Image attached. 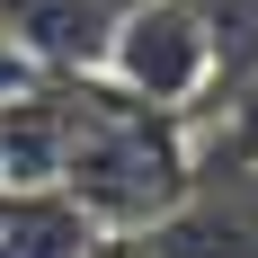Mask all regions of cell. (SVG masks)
Masks as SVG:
<instances>
[{
	"label": "cell",
	"instance_id": "obj_1",
	"mask_svg": "<svg viewBox=\"0 0 258 258\" xmlns=\"http://www.w3.org/2000/svg\"><path fill=\"white\" fill-rule=\"evenodd\" d=\"M62 196H72L98 240H152L169 214L196 196V152L187 125L160 107H134L98 72L72 80V152H62Z\"/></svg>",
	"mask_w": 258,
	"mask_h": 258
},
{
	"label": "cell",
	"instance_id": "obj_2",
	"mask_svg": "<svg viewBox=\"0 0 258 258\" xmlns=\"http://www.w3.org/2000/svg\"><path fill=\"white\" fill-rule=\"evenodd\" d=\"M107 89H125L134 107H160V116H196L214 98V45H205V18L187 0H134L116 36H107V62H98Z\"/></svg>",
	"mask_w": 258,
	"mask_h": 258
},
{
	"label": "cell",
	"instance_id": "obj_3",
	"mask_svg": "<svg viewBox=\"0 0 258 258\" xmlns=\"http://www.w3.org/2000/svg\"><path fill=\"white\" fill-rule=\"evenodd\" d=\"M134 0H0V36L36 53L53 80H89L107 62V36Z\"/></svg>",
	"mask_w": 258,
	"mask_h": 258
},
{
	"label": "cell",
	"instance_id": "obj_4",
	"mask_svg": "<svg viewBox=\"0 0 258 258\" xmlns=\"http://www.w3.org/2000/svg\"><path fill=\"white\" fill-rule=\"evenodd\" d=\"M89 249H98V223L62 187L0 196V258H89Z\"/></svg>",
	"mask_w": 258,
	"mask_h": 258
},
{
	"label": "cell",
	"instance_id": "obj_5",
	"mask_svg": "<svg viewBox=\"0 0 258 258\" xmlns=\"http://www.w3.org/2000/svg\"><path fill=\"white\" fill-rule=\"evenodd\" d=\"M205 18V45H214V89L232 80H258V0H187Z\"/></svg>",
	"mask_w": 258,
	"mask_h": 258
},
{
	"label": "cell",
	"instance_id": "obj_6",
	"mask_svg": "<svg viewBox=\"0 0 258 258\" xmlns=\"http://www.w3.org/2000/svg\"><path fill=\"white\" fill-rule=\"evenodd\" d=\"M89 258H152V240H98Z\"/></svg>",
	"mask_w": 258,
	"mask_h": 258
}]
</instances>
